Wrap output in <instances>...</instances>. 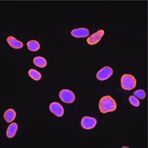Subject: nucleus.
<instances>
[{
	"label": "nucleus",
	"instance_id": "obj_14",
	"mask_svg": "<svg viewBox=\"0 0 148 148\" xmlns=\"http://www.w3.org/2000/svg\"><path fill=\"white\" fill-rule=\"evenodd\" d=\"M29 76L32 79L36 81H39L41 79L42 75L39 72L34 69H31L28 72Z\"/></svg>",
	"mask_w": 148,
	"mask_h": 148
},
{
	"label": "nucleus",
	"instance_id": "obj_16",
	"mask_svg": "<svg viewBox=\"0 0 148 148\" xmlns=\"http://www.w3.org/2000/svg\"><path fill=\"white\" fill-rule=\"evenodd\" d=\"M130 103L135 107H138L140 105V102L136 97L134 96H130L129 98Z\"/></svg>",
	"mask_w": 148,
	"mask_h": 148
},
{
	"label": "nucleus",
	"instance_id": "obj_12",
	"mask_svg": "<svg viewBox=\"0 0 148 148\" xmlns=\"http://www.w3.org/2000/svg\"><path fill=\"white\" fill-rule=\"evenodd\" d=\"M34 63L37 67L43 68L47 65L46 60L42 57H36L34 58Z\"/></svg>",
	"mask_w": 148,
	"mask_h": 148
},
{
	"label": "nucleus",
	"instance_id": "obj_9",
	"mask_svg": "<svg viewBox=\"0 0 148 148\" xmlns=\"http://www.w3.org/2000/svg\"><path fill=\"white\" fill-rule=\"evenodd\" d=\"M7 42L11 47L15 49H20L23 46V44L22 42L17 40L12 36L8 37Z\"/></svg>",
	"mask_w": 148,
	"mask_h": 148
},
{
	"label": "nucleus",
	"instance_id": "obj_6",
	"mask_svg": "<svg viewBox=\"0 0 148 148\" xmlns=\"http://www.w3.org/2000/svg\"><path fill=\"white\" fill-rule=\"evenodd\" d=\"M49 109L50 111L57 117H62L64 114L63 108L60 103L57 102H53L51 103Z\"/></svg>",
	"mask_w": 148,
	"mask_h": 148
},
{
	"label": "nucleus",
	"instance_id": "obj_8",
	"mask_svg": "<svg viewBox=\"0 0 148 148\" xmlns=\"http://www.w3.org/2000/svg\"><path fill=\"white\" fill-rule=\"evenodd\" d=\"M89 30L85 28L74 29L71 32V35L77 38H86L89 35Z\"/></svg>",
	"mask_w": 148,
	"mask_h": 148
},
{
	"label": "nucleus",
	"instance_id": "obj_15",
	"mask_svg": "<svg viewBox=\"0 0 148 148\" xmlns=\"http://www.w3.org/2000/svg\"><path fill=\"white\" fill-rule=\"evenodd\" d=\"M134 95L138 99H143L146 97V93L143 89H139L134 92Z\"/></svg>",
	"mask_w": 148,
	"mask_h": 148
},
{
	"label": "nucleus",
	"instance_id": "obj_5",
	"mask_svg": "<svg viewBox=\"0 0 148 148\" xmlns=\"http://www.w3.org/2000/svg\"><path fill=\"white\" fill-rule=\"evenodd\" d=\"M81 126L84 129L90 130L95 126L97 124L96 119L92 117L85 116L81 120Z\"/></svg>",
	"mask_w": 148,
	"mask_h": 148
},
{
	"label": "nucleus",
	"instance_id": "obj_7",
	"mask_svg": "<svg viewBox=\"0 0 148 148\" xmlns=\"http://www.w3.org/2000/svg\"><path fill=\"white\" fill-rule=\"evenodd\" d=\"M104 34L103 30H99V31L92 35L87 39V42L91 45H95L98 43Z\"/></svg>",
	"mask_w": 148,
	"mask_h": 148
},
{
	"label": "nucleus",
	"instance_id": "obj_3",
	"mask_svg": "<svg viewBox=\"0 0 148 148\" xmlns=\"http://www.w3.org/2000/svg\"><path fill=\"white\" fill-rule=\"evenodd\" d=\"M59 97L62 102L67 103H72L75 99L74 93L68 89L61 90L59 92Z\"/></svg>",
	"mask_w": 148,
	"mask_h": 148
},
{
	"label": "nucleus",
	"instance_id": "obj_2",
	"mask_svg": "<svg viewBox=\"0 0 148 148\" xmlns=\"http://www.w3.org/2000/svg\"><path fill=\"white\" fill-rule=\"evenodd\" d=\"M122 88L126 90H131L136 87V80L133 75L125 74L121 79Z\"/></svg>",
	"mask_w": 148,
	"mask_h": 148
},
{
	"label": "nucleus",
	"instance_id": "obj_11",
	"mask_svg": "<svg viewBox=\"0 0 148 148\" xmlns=\"http://www.w3.org/2000/svg\"><path fill=\"white\" fill-rule=\"evenodd\" d=\"M18 130V126L16 123H11L9 126L7 131V136L9 138H12L15 136Z\"/></svg>",
	"mask_w": 148,
	"mask_h": 148
},
{
	"label": "nucleus",
	"instance_id": "obj_1",
	"mask_svg": "<svg viewBox=\"0 0 148 148\" xmlns=\"http://www.w3.org/2000/svg\"><path fill=\"white\" fill-rule=\"evenodd\" d=\"M99 108L103 114L114 111L117 108L116 102L110 96L103 97L100 99L99 103Z\"/></svg>",
	"mask_w": 148,
	"mask_h": 148
},
{
	"label": "nucleus",
	"instance_id": "obj_4",
	"mask_svg": "<svg viewBox=\"0 0 148 148\" xmlns=\"http://www.w3.org/2000/svg\"><path fill=\"white\" fill-rule=\"evenodd\" d=\"M113 73V70L112 69L108 66H106L98 72L96 77L99 80H105L110 78Z\"/></svg>",
	"mask_w": 148,
	"mask_h": 148
},
{
	"label": "nucleus",
	"instance_id": "obj_10",
	"mask_svg": "<svg viewBox=\"0 0 148 148\" xmlns=\"http://www.w3.org/2000/svg\"><path fill=\"white\" fill-rule=\"evenodd\" d=\"M16 117V113L13 109L10 108L6 110L4 114V118L7 122H12L15 119Z\"/></svg>",
	"mask_w": 148,
	"mask_h": 148
},
{
	"label": "nucleus",
	"instance_id": "obj_13",
	"mask_svg": "<svg viewBox=\"0 0 148 148\" xmlns=\"http://www.w3.org/2000/svg\"><path fill=\"white\" fill-rule=\"evenodd\" d=\"M27 46L28 49L32 52L37 51L40 48V44L38 41L36 40H31L27 42Z\"/></svg>",
	"mask_w": 148,
	"mask_h": 148
}]
</instances>
